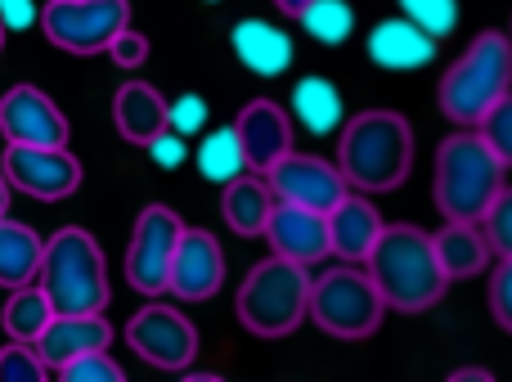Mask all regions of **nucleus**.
Returning <instances> with one entry per match:
<instances>
[{
	"instance_id": "28",
	"label": "nucleus",
	"mask_w": 512,
	"mask_h": 382,
	"mask_svg": "<svg viewBox=\"0 0 512 382\" xmlns=\"http://www.w3.org/2000/svg\"><path fill=\"white\" fill-rule=\"evenodd\" d=\"M297 23L306 27L310 41L342 45L355 36V9H351V0H310V5L297 14Z\"/></svg>"
},
{
	"instance_id": "14",
	"label": "nucleus",
	"mask_w": 512,
	"mask_h": 382,
	"mask_svg": "<svg viewBox=\"0 0 512 382\" xmlns=\"http://www.w3.org/2000/svg\"><path fill=\"white\" fill-rule=\"evenodd\" d=\"M0 135L9 144H68V117L41 86H9L0 95Z\"/></svg>"
},
{
	"instance_id": "5",
	"label": "nucleus",
	"mask_w": 512,
	"mask_h": 382,
	"mask_svg": "<svg viewBox=\"0 0 512 382\" xmlns=\"http://www.w3.org/2000/svg\"><path fill=\"white\" fill-rule=\"evenodd\" d=\"M512 90V41L508 32H481L445 68L436 86V104L454 126H477L490 108Z\"/></svg>"
},
{
	"instance_id": "22",
	"label": "nucleus",
	"mask_w": 512,
	"mask_h": 382,
	"mask_svg": "<svg viewBox=\"0 0 512 382\" xmlns=\"http://www.w3.org/2000/svg\"><path fill=\"white\" fill-rule=\"evenodd\" d=\"M288 117H292V126L319 135V140H324V135H337V126L346 122V99H342V90H337V81L319 77V72L301 77L297 86H292Z\"/></svg>"
},
{
	"instance_id": "26",
	"label": "nucleus",
	"mask_w": 512,
	"mask_h": 382,
	"mask_svg": "<svg viewBox=\"0 0 512 382\" xmlns=\"http://www.w3.org/2000/svg\"><path fill=\"white\" fill-rule=\"evenodd\" d=\"M50 315H54L50 297H45L36 284H23V288H9V302H5V311H0V324H5L9 342H36L41 329L50 324Z\"/></svg>"
},
{
	"instance_id": "17",
	"label": "nucleus",
	"mask_w": 512,
	"mask_h": 382,
	"mask_svg": "<svg viewBox=\"0 0 512 382\" xmlns=\"http://www.w3.org/2000/svg\"><path fill=\"white\" fill-rule=\"evenodd\" d=\"M36 356L45 360V369H59L68 360L86 356V351L113 347V324L104 311L95 315H50V324L41 329V338L32 342Z\"/></svg>"
},
{
	"instance_id": "31",
	"label": "nucleus",
	"mask_w": 512,
	"mask_h": 382,
	"mask_svg": "<svg viewBox=\"0 0 512 382\" xmlns=\"http://www.w3.org/2000/svg\"><path fill=\"white\" fill-rule=\"evenodd\" d=\"M477 225H481V234H486L495 257H512V185L499 189L495 203L486 207V216H481Z\"/></svg>"
},
{
	"instance_id": "44",
	"label": "nucleus",
	"mask_w": 512,
	"mask_h": 382,
	"mask_svg": "<svg viewBox=\"0 0 512 382\" xmlns=\"http://www.w3.org/2000/svg\"><path fill=\"white\" fill-rule=\"evenodd\" d=\"M508 41H512V27H508Z\"/></svg>"
},
{
	"instance_id": "1",
	"label": "nucleus",
	"mask_w": 512,
	"mask_h": 382,
	"mask_svg": "<svg viewBox=\"0 0 512 382\" xmlns=\"http://www.w3.org/2000/svg\"><path fill=\"white\" fill-rule=\"evenodd\" d=\"M414 126L396 108H364L337 126V171L360 194H391L414 171Z\"/></svg>"
},
{
	"instance_id": "42",
	"label": "nucleus",
	"mask_w": 512,
	"mask_h": 382,
	"mask_svg": "<svg viewBox=\"0 0 512 382\" xmlns=\"http://www.w3.org/2000/svg\"><path fill=\"white\" fill-rule=\"evenodd\" d=\"M0 50H5V27H0Z\"/></svg>"
},
{
	"instance_id": "41",
	"label": "nucleus",
	"mask_w": 512,
	"mask_h": 382,
	"mask_svg": "<svg viewBox=\"0 0 512 382\" xmlns=\"http://www.w3.org/2000/svg\"><path fill=\"white\" fill-rule=\"evenodd\" d=\"M9 194H14V189H9V180H5V167H0V216H9Z\"/></svg>"
},
{
	"instance_id": "25",
	"label": "nucleus",
	"mask_w": 512,
	"mask_h": 382,
	"mask_svg": "<svg viewBox=\"0 0 512 382\" xmlns=\"http://www.w3.org/2000/svg\"><path fill=\"white\" fill-rule=\"evenodd\" d=\"M41 248H45V239L32 230V225L0 216V288L36 284V270H41Z\"/></svg>"
},
{
	"instance_id": "29",
	"label": "nucleus",
	"mask_w": 512,
	"mask_h": 382,
	"mask_svg": "<svg viewBox=\"0 0 512 382\" xmlns=\"http://www.w3.org/2000/svg\"><path fill=\"white\" fill-rule=\"evenodd\" d=\"M396 5L409 23H418L436 41H445L459 27V0H396Z\"/></svg>"
},
{
	"instance_id": "2",
	"label": "nucleus",
	"mask_w": 512,
	"mask_h": 382,
	"mask_svg": "<svg viewBox=\"0 0 512 382\" xmlns=\"http://www.w3.org/2000/svg\"><path fill=\"white\" fill-rule=\"evenodd\" d=\"M364 270L378 284L387 311H400V315L432 311L445 297V288H450V279L441 275V261H436L432 234L409 221L382 225L369 257H364Z\"/></svg>"
},
{
	"instance_id": "21",
	"label": "nucleus",
	"mask_w": 512,
	"mask_h": 382,
	"mask_svg": "<svg viewBox=\"0 0 512 382\" xmlns=\"http://www.w3.org/2000/svg\"><path fill=\"white\" fill-rule=\"evenodd\" d=\"M113 126L126 144H149L153 135L167 126V99L149 81H126L113 95Z\"/></svg>"
},
{
	"instance_id": "36",
	"label": "nucleus",
	"mask_w": 512,
	"mask_h": 382,
	"mask_svg": "<svg viewBox=\"0 0 512 382\" xmlns=\"http://www.w3.org/2000/svg\"><path fill=\"white\" fill-rule=\"evenodd\" d=\"M490 315L504 333H512V257H499V270L490 275Z\"/></svg>"
},
{
	"instance_id": "11",
	"label": "nucleus",
	"mask_w": 512,
	"mask_h": 382,
	"mask_svg": "<svg viewBox=\"0 0 512 382\" xmlns=\"http://www.w3.org/2000/svg\"><path fill=\"white\" fill-rule=\"evenodd\" d=\"M0 167L9 189L36 203H63L81 189V162L68 153V144H9Z\"/></svg>"
},
{
	"instance_id": "7",
	"label": "nucleus",
	"mask_w": 512,
	"mask_h": 382,
	"mask_svg": "<svg viewBox=\"0 0 512 382\" xmlns=\"http://www.w3.org/2000/svg\"><path fill=\"white\" fill-rule=\"evenodd\" d=\"M382 315H387V302L369 279V270H360L355 261H337V266L310 275L306 320L319 324L328 338L364 342L382 329Z\"/></svg>"
},
{
	"instance_id": "38",
	"label": "nucleus",
	"mask_w": 512,
	"mask_h": 382,
	"mask_svg": "<svg viewBox=\"0 0 512 382\" xmlns=\"http://www.w3.org/2000/svg\"><path fill=\"white\" fill-rule=\"evenodd\" d=\"M36 0H0V27L9 32H27V27H36Z\"/></svg>"
},
{
	"instance_id": "4",
	"label": "nucleus",
	"mask_w": 512,
	"mask_h": 382,
	"mask_svg": "<svg viewBox=\"0 0 512 382\" xmlns=\"http://www.w3.org/2000/svg\"><path fill=\"white\" fill-rule=\"evenodd\" d=\"M36 288L50 297L54 315H95L108 311L113 288H108V261L95 234L81 225H63L45 239Z\"/></svg>"
},
{
	"instance_id": "20",
	"label": "nucleus",
	"mask_w": 512,
	"mask_h": 382,
	"mask_svg": "<svg viewBox=\"0 0 512 382\" xmlns=\"http://www.w3.org/2000/svg\"><path fill=\"white\" fill-rule=\"evenodd\" d=\"M230 45L252 77H283L292 68V59H297L292 36L270 18H239L230 32Z\"/></svg>"
},
{
	"instance_id": "8",
	"label": "nucleus",
	"mask_w": 512,
	"mask_h": 382,
	"mask_svg": "<svg viewBox=\"0 0 512 382\" xmlns=\"http://www.w3.org/2000/svg\"><path fill=\"white\" fill-rule=\"evenodd\" d=\"M36 23L59 50L104 54L108 41L131 23V0H50Z\"/></svg>"
},
{
	"instance_id": "39",
	"label": "nucleus",
	"mask_w": 512,
	"mask_h": 382,
	"mask_svg": "<svg viewBox=\"0 0 512 382\" xmlns=\"http://www.w3.org/2000/svg\"><path fill=\"white\" fill-rule=\"evenodd\" d=\"M450 382H495V374L481 365H468V369H450Z\"/></svg>"
},
{
	"instance_id": "23",
	"label": "nucleus",
	"mask_w": 512,
	"mask_h": 382,
	"mask_svg": "<svg viewBox=\"0 0 512 382\" xmlns=\"http://www.w3.org/2000/svg\"><path fill=\"white\" fill-rule=\"evenodd\" d=\"M432 248H436V261H441V275L450 279V284L454 279L486 275L490 257H495L477 221H445L441 230L432 234Z\"/></svg>"
},
{
	"instance_id": "24",
	"label": "nucleus",
	"mask_w": 512,
	"mask_h": 382,
	"mask_svg": "<svg viewBox=\"0 0 512 382\" xmlns=\"http://www.w3.org/2000/svg\"><path fill=\"white\" fill-rule=\"evenodd\" d=\"M270 207H274V194L261 171H243L230 185H221V221L234 234H243V239H261L265 221H270Z\"/></svg>"
},
{
	"instance_id": "10",
	"label": "nucleus",
	"mask_w": 512,
	"mask_h": 382,
	"mask_svg": "<svg viewBox=\"0 0 512 382\" xmlns=\"http://www.w3.org/2000/svg\"><path fill=\"white\" fill-rule=\"evenodd\" d=\"M180 221L171 207L149 203L131 225V243H126V284L144 297H162L167 293V270L171 257H176V243H180Z\"/></svg>"
},
{
	"instance_id": "40",
	"label": "nucleus",
	"mask_w": 512,
	"mask_h": 382,
	"mask_svg": "<svg viewBox=\"0 0 512 382\" xmlns=\"http://www.w3.org/2000/svg\"><path fill=\"white\" fill-rule=\"evenodd\" d=\"M306 5H310V0H274V9H279V14H288V18H297Z\"/></svg>"
},
{
	"instance_id": "33",
	"label": "nucleus",
	"mask_w": 512,
	"mask_h": 382,
	"mask_svg": "<svg viewBox=\"0 0 512 382\" xmlns=\"http://www.w3.org/2000/svg\"><path fill=\"white\" fill-rule=\"evenodd\" d=\"M477 135L495 149V158L504 162V167H512V90L477 122Z\"/></svg>"
},
{
	"instance_id": "43",
	"label": "nucleus",
	"mask_w": 512,
	"mask_h": 382,
	"mask_svg": "<svg viewBox=\"0 0 512 382\" xmlns=\"http://www.w3.org/2000/svg\"><path fill=\"white\" fill-rule=\"evenodd\" d=\"M207 5H221V0H207Z\"/></svg>"
},
{
	"instance_id": "6",
	"label": "nucleus",
	"mask_w": 512,
	"mask_h": 382,
	"mask_svg": "<svg viewBox=\"0 0 512 382\" xmlns=\"http://www.w3.org/2000/svg\"><path fill=\"white\" fill-rule=\"evenodd\" d=\"M306 297H310V266H297L288 257H265L248 270L239 284V324L252 338H288L306 324Z\"/></svg>"
},
{
	"instance_id": "3",
	"label": "nucleus",
	"mask_w": 512,
	"mask_h": 382,
	"mask_svg": "<svg viewBox=\"0 0 512 382\" xmlns=\"http://www.w3.org/2000/svg\"><path fill=\"white\" fill-rule=\"evenodd\" d=\"M504 185H508V167L477 135V126H459V131H450L436 144L432 198L445 221H481Z\"/></svg>"
},
{
	"instance_id": "37",
	"label": "nucleus",
	"mask_w": 512,
	"mask_h": 382,
	"mask_svg": "<svg viewBox=\"0 0 512 382\" xmlns=\"http://www.w3.org/2000/svg\"><path fill=\"white\" fill-rule=\"evenodd\" d=\"M144 153L153 158V167H162V171H180V167H185V158H189V140L162 126V131L153 135L149 144H144Z\"/></svg>"
},
{
	"instance_id": "30",
	"label": "nucleus",
	"mask_w": 512,
	"mask_h": 382,
	"mask_svg": "<svg viewBox=\"0 0 512 382\" xmlns=\"http://www.w3.org/2000/svg\"><path fill=\"white\" fill-rule=\"evenodd\" d=\"M207 122H212V108H207V99L198 95V90H185V95L167 99V131L194 140V135L207 131Z\"/></svg>"
},
{
	"instance_id": "35",
	"label": "nucleus",
	"mask_w": 512,
	"mask_h": 382,
	"mask_svg": "<svg viewBox=\"0 0 512 382\" xmlns=\"http://www.w3.org/2000/svg\"><path fill=\"white\" fill-rule=\"evenodd\" d=\"M108 59L117 63V68H126V72H135V68H144V63H149V36L144 32H135L131 23L122 27V32L113 36V41H108Z\"/></svg>"
},
{
	"instance_id": "13",
	"label": "nucleus",
	"mask_w": 512,
	"mask_h": 382,
	"mask_svg": "<svg viewBox=\"0 0 512 382\" xmlns=\"http://www.w3.org/2000/svg\"><path fill=\"white\" fill-rule=\"evenodd\" d=\"M221 288H225V252L216 243V234L185 225L167 270V293L176 302H212Z\"/></svg>"
},
{
	"instance_id": "18",
	"label": "nucleus",
	"mask_w": 512,
	"mask_h": 382,
	"mask_svg": "<svg viewBox=\"0 0 512 382\" xmlns=\"http://www.w3.org/2000/svg\"><path fill=\"white\" fill-rule=\"evenodd\" d=\"M436 45H441L436 36H427L423 27L409 23L405 14H396V18L373 23L364 50H369L373 68H382V72H418L436 59Z\"/></svg>"
},
{
	"instance_id": "27",
	"label": "nucleus",
	"mask_w": 512,
	"mask_h": 382,
	"mask_svg": "<svg viewBox=\"0 0 512 382\" xmlns=\"http://www.w3.org/2000/svg\"><path fill=\"white\" fill-rule=\"evenodd\" d=\"M248 171V158H243V144L234 126H221V131H207L198 140V176L212 180V185H230L234 176Z\"/></svg>"
},
{
	"instance_id": "12",
	"label": "nucleus",
	"mask_w": 512,
	"mask_h": 382,
	"mask_svg": "<svg viewBox=\"0 0 512 382\" xmlns=\"http://www.w3.org/2000/svg\"><path fill=\"white\" fill-rule=\"evenodd\" d=\"M265 185H270V194L279 203H297V207H310V212H328V207H337L351 194L337 162L319 158V153H297V149H288L274 167H265Z\"/></svg>"
},
{
	"instance_id": "15",
	"label": "nucleus",
	"mask_w": 512,
	"mask_h": 382,
	"mask_svg": "<svg viewBox=\"0 0 512 382\" xmlns=\"http://www.w3.org/2000/svg\"><path fill=\"white\" fill-rule=\"evenodd\" d=\"M265 239H270L274 257H288L297 266H319L328 257V221L324 212H310L297 203H279L274 198L270 221H265Z\"/></svg>"
},
{
	"instance_id": "19",
	"label": "nucleus",
	"mask_w": 512,
	"mask_h": 382,
	"mask_svg": "<svg viewBox=\"0 0 512 382\" xmlns=\"http://www.w3.org/2000/svg\"><path fill=\"white\" fill-rule=\"evenodd\" d=\"M324 221H328V257L355 261V266L369 257L378 230L387 225L378 216V203H369V194H346L337 207H328Z\"/></svg>"
},
{
	"instance_id": "32",
	"label": "nucleus",
	"mask_w": 512,
	"mask_h": 382,
	"mask_svg": "<svg viewBox=\"0 0 512 382\" xmlns=\"http://www.w3.org/2000/svg\"><path fill=\"white\" fill-rule=\"evenodd\" d=\"M54 374H59L63 382H122L126 369L117 365V360L108 356V347H104V351H86V356L68 360V365H59Z\"/></svg>"
},
{
	"instance_id": "34",
	"label": "nucleus",
	"mask_w": 512,
	"mask_h": 382,
	"mask_svg": "<svg viewBox=\"0 0 512 382\" xmlns=\"http://www.w3.org/2000/svg\"><path fill=\"white\" fill-rule=\"evenodd\" d=\"M50 369L36 356L32 342H9L0 347V382H41Z\"/></svg>"
},
{
	"instance_id": "9",
	"label": "nucleus",
	"mask_w": 512,
	"mask_h": 382,
	"mask_svg": "<svg viewBox=\"0 0 512 382\" xmlns=\"http://www.w3.org/2000/svg\"><path fill=\"white\" fill-rule=\"evenodd\" d=\"M126 347L162 374H185L198 360V329L176 306L149 302L126 320Z\"/></svg>"
},
{
	"instance_id": "16",
	"label": "nucleus",
	"mask_w": 512,
	"mask_h": 382,
	"mask_svg": "<svg viewBox=\"0 0 512 382\" xmlns=\"http://www.w3.org/2000/svg\"><path fill=\"white\" fill-rule=\"evenodd\" d=\"M234 131H239L248 171H261V176H265V167H274V162L292 149V117H288V108L274 104V99H252L239 113Z\"/></svg>"
}]
</instances>
